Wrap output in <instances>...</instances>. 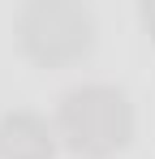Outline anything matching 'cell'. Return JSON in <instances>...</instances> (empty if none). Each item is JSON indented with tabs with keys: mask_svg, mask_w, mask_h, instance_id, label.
<instances>
[{
	"mask_svg": "<svg viewBox=\"0 0 155 159\" xmlns=\"http://www.w3.org/2000/svg\"><path fill=\"white\" fill-rule=\"evenodd\" d=\"M56 133L60 142L82 159H108L125 151L134 138V103L121 86L86 82L60 95L56 107Z\"/></svg>",
	"mask_w": 155,
	"mask_h": 159,
	"instance_id": "cell-1",
	"label": "cell"
},
{
	"mask_svg": "<svg viewBox=\"0 0 155 159\" xmlns=\"http://www.w3.org/2000/svg\"><path fill=\"white\" fill-rule=\"evenodd\" d=\"M22 52L39 65H69L95 43V13L78 0H30L17 13Z\"/></svg>",
	"mask_w": 155,
	"mask_h": 159,
	"instance_id": "cell-2",
	"label": "cell"
},
{
	"mask_svg": "<svg viewBox=\"0 0 155 159\" xmlns=\"http://www.w3.org/2000/svg\"><path fill=\"white\" fill-rule=\"evenodd\" d=\"M56 138L39 112H4L0 116V159H56Z\"/></svg>",
	"mask_w": 155,
	"mask_h": 159,
	"instance_id": "cell-3",
	"label": "cell"
},
{
	"mask_svg": "<svg viewBox=\"0 0 155 159\" xmlns=\"http://www.w3.org/2000/svg\"><path fill=\"white\" fill-rule=\"evenodd\" d=\"M138 17H142V30H147V34L155 39V0H147V4L138 9Z\"/></svg>",
	"mask_w": 155,
	"mask_h": 159,
	"instance_id": "cell-4",
	"label": "cell"
}]
</instances>
